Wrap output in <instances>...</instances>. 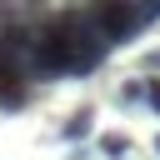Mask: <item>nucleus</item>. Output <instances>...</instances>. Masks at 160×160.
I'll return each mask as SVG.
<instances>
[{"label": "nucleus", "instance_id": "nucleus-6", "mask_svg": "<svg viewBox=\"0 0 160 160\" xmlns=\"http://www.w3.org/2000/svg\"><path fill=\"white\" fill-rule=\"evenodd\" d=\"M140 65H145V70H160V50H150V55H145Z\"/></svg>", "mask_w": 160, "mask_h": 160}, {"label": "nucleus", "instance_id": "nucleus-7", "mask_svg": "<svg viewBox=\"0 0 160 160\" xmlns=\"http://www.w3.org/2000/svg\"><path fill=\"white\" fill-rule=\"evenodd\" d=\"M155 150H160V140H155Z\"/></svg>", "mask_w": 160, "mask_h": 160}, {"label": "nucleus", "instance_id": "nucleus-1", "mask_svg": "<svg viewBox=\"0 0 160 160\" xmlns=\"http://www.w3.org/2000/svg\"><path fill=\"white\" fill-rule=\"evenodd\" d=\"M85 20H90L110 45H125L140 25H150V5H145V0H90V5H85Z\"/></svg>", "mask_w": 160, "mask_h": 160}, {"label": "nucleus", "instance_id": "nucleus-5", "mask_svg": "<svg viewBox=\"0 0 160 160\" xmlns=\"http://www.w3.org/2000/svg\"><path fill=\"white\" fill-rule=\"evenodd\" d=\"M150 110H160V80H150V100H145Z\"/></svg>", "mask_w": 160, "mask_h": 160}, {"label": "nucleus", "instance_id": "nucleus-4", "mask_svg": "<svg viewBox=\"0 0 160 160\" xmlns=\"http://www.w3.org/2000/svg\"><path fill=\"white\" fill-rule=\"evenodd\" d=\"M140 100H150V85H145V80H130V85L120 90V105H140Z\"/></svg>", "mask_w": 160, "mask_h": 160}, {"label": "nucleus", "instance_id": "nucleus-3", "mask_svg": "<svg viewBox=\"0 0 160 160\" xmlns=\"http://www.w3.org/2000/svg\"><path fill=\"white\" fill-rule=\"evenodd\" d=\"M100 155H110V160L130 155V135H100Z\"/></svg>", "mask_w": 160, "mask_h": 160}, {"label": "nucleus", "instance_id": "nucleus-2", "mask_svg": "<svg viewBox=\"0 0 160 160\" xmlns=\"http://www.w3.org/2000/svg\"><path fill=\"white\" fill-rule=\"evenodd\" d=\"M90 130H95V115H90V110H75V115L65 120V130H60V135H65V140H85Z\"/></svg>", "mask_w": 160, "mask_h": 160}]
</instances>
